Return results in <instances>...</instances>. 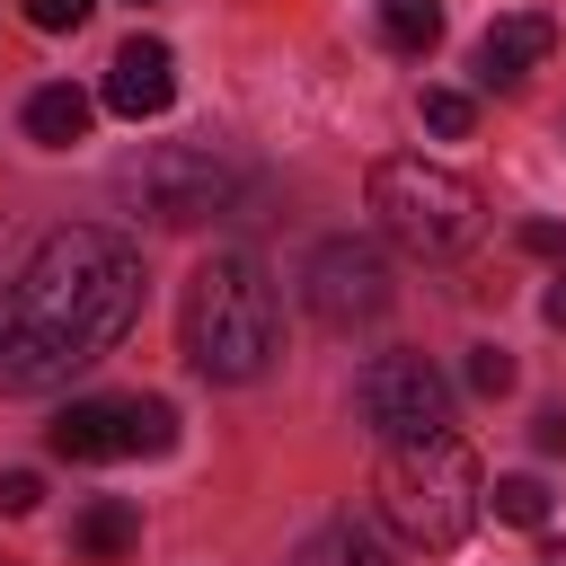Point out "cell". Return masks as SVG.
Returning <instances> with one entry per match:
<instances>
[{
	"label": "cell",
	"instance_id": "obj_11",
	"mask_svg": "<svg viewBox=\"0 0 566 566\" xmlns=\"http://www.w3.org/2000/svg\"><path fill=\"white\" fill-rule=\"evenodd\" d=\"M53 451L62 460H115L124 451V398H71L53 416Z\"/></svg>",
	"mask_w": 566,
	"mask_h": 566
},
{
	"label": "cell",
	"instance_id": "obj_9",
	"mask_svg": "<svg viewBox=\"0 0 566 566\" xmlns=\"http://www.w3.org/2000/svg\"><path fill=\"white\" fill-rule=\"evenodd\" d=\"M548 53H557V18H548V9H513V18H495V27L478 35V80H486V88H522Z\"/></svg>",
	"mask_w": 566,
	"mask_h": 566
},
{
	"label": "cell",
	"instance_id": "obj_15",
	"mask_svg": "<svg viewBox=\"0 0 566 566\" xmlns=\"http://www.w3.org/2000/svg\"><path fill=\"white\" fill-rule=\"evenodd\" d=\"M371 18L398 53H433V35H442V0H371Z\"/></svg>",
	"mask_w": 566,
	"mask_h": 566
},
{
	"label": "cell",
	"instance_id": "obj_1",
	"mask_svg": "<svg viewBox=\"0 0 566 566\" xmlns=\"http://www.w3.org/2000/svg\"><path fill=\"white\" fill-rule=\"evenodd\" d=\"M18 310L97 363V354L133 327V310H142V256H133V239H115V230H97V221L53 230V239L27 256V274H18Z\"/></svg>",
	"mask_w": 566,
	"mask_h": 566
},
{
	"label": "cell",
	"instance_id": "obj_24",
	"mask_svg": "<svg viewBox=\"0 0 566 566\" xmlns=\"http://www.w3.org/2000/svg\"><path fill=\"white\" fill-rule=\"evenodd\" d=\"M539 310H548V327H566V274L548 283V301H539Z\"/></svg>",
	"mask_w": 566,
	"mask_h": 566
},
{
	"label": "cell",
	"instance_id": "obj_20",
	"mask_svg": "<svg viewBox=\"0 0 566 566\" xmlns=\"http://www.w3.org/2000/svg\"><path fill=\"white\" fill-rule=\"evenodd\" d=\"M97 0H27V27H44V35H62V27H80Z\"/></svg>",
	"mask_w": 566,
	"mask_h": 566
},
{
	"label": "cell",
	"instance_id": "obj_8",
	"mask_svg": "<svg viewBox=\"0 0 566 566\" xmlns=\"http://www.w3.org/2000/svg\"><path fill=\"white\" fill-rule=\"evenodd\" d=\"M142 195H150L159 221H203L230 195V159H212V150H159L142 168Z\"/></svg>",
	"mask_w": 566,
	"mask_h": 566
},
{
	"label": "cell",
	"instance_id": "obj_16",
	"mask_svg": "<svg viewBox=\"0 0 566 566\" xmlns=\"http://www.w3.org/2000/svg\"><path fill=\"white\" fill-rule=\"evenodd\" d=\"M177 442V407L168 398H124V451H168Z\"/></svg>",
	"mask_w": 566,
	"mask_h": 566
},
{
	"label": "cell",
	"instance_id": "obj_7",
	"mask_svg": "<svg viewBox=\"0 0 566 566\" xmlns=\"http://www.w3.org/2000/svg\"><path fill=\"white\" fill-rule=\"evenodd\" d=\"M80 363H88L80 345H62L53 327H35V318L18 310V292H0V389H9V398H44V389H62Z\"/></svg>",
	"mask_w": 566,
	"mask_h": 566
},
{
	"label": "cell",
	"instance_id": "obj_19",
	"mask_svg": "<svg viewBox=\"0 0 566 566\" xmlns=\"http://www.w3.org/2000/svg\"><path fill=\"white\" fill-rule=\"evenodd\" d=\"M469 115H478V106H469L460 88H424V124H433V133H469Z\"/></svg>",
	"mask_w": 566,
	"mask_h": 566
},
{
	"label": "cell",
	"instance_id": "obj_4",
	"mask_svg": "<svg viewBox=\"0 0 566 566\" xmlns=\"http://www.w3.org/2000/svg\"><path fill=\"white\" fill-rule=\"evenodd\" d=\"M371 221L416 256H451V248L478 239V186L460 168L424 159V150L416 159H371Z\"/></svg>",
	"mask_w": 566,
	"mask_h": 566
},
{
	"label": "cell",
	"instance_id": "obj_6",
	"mask_svg": "<svg viewBox=\"0 0 566 566\" xmlns=\"http://www.w3.org/2000/svg\"><path fill=\"white\" fill-rule=\"evenodd\" d=\"M301 301L318 327H371L389 310V265L371 239H318L310 248V274H301Z\"/></svg>",
	"mask_w": 566,
	"mask_h": 566
},
{
	"label": "cell",
	"instance_id": "obj_12",
	"mask_svg": "<svg viewBox=\"0 0 566 566\" xmlns=\"http://www.w3.org/2000/svg\"><path fill=\"white\" fill-rule=\"evenodd\" d=\"M71 548H80L88 566H124V557L142 548V513H133L124 495H97V504L71 522Z\"/></svg>",
	"mask_w": 566,
	"mask_h": 566
},
{
	"label": "cell",
	"instance_id": "obj_18",
	"mask_svg": "<svg viewBox=\"0 0 566 566\" xmlns=\"http://www.w3.org/2000/svg\"><path fill=\"white\" fill-rule=\"evenodd\" d=\"M469 389H478V398H504V389H513V354H504V345H478V354H469Z\"/></svg>",
	"mask_w": 566,
	"mask_h": 566
},
{
	"label": "cell",
	"instance_id": "obj_21",
	"mask_svg": "<svg viewBox=\"0 0 566 566\" xmlns=\"http://www.w3.org/2000/svg\"><path fill=\"white\" fill-rule=\"evenodd\" d=\"M35 504H44V478L35 469H9L0 478V513H35Z\"/></svg>",
	"mask_w": 566,
	"mask_h": 566
},
{
	"label": "cell",
	"instance_id": "obj_22",
	"mask_svg": "<svg viewBox=\"0 0 566 566\" xmlns=\"http://www.w3.org/2000/svg\"><path fill=\"white\" fill-rule=\"evenodd\" d=\"M522 248L531 256H566V221H522Z\"/></svg>",
	"mask_w": 566,
	"mask_h": 566
},
{
	"label": "cell",
	"instance_id": "obj_2",
	"mask_svg": "<svg viewBox=\"0 0 566 566\" xmlns=\"http://www.w3.org/2000/svg\"><path fill=\"white\" fill-rule=\"evenodd\" d=\"M177 336H186V363L203 380H256L274 363V292H265V265L248 248L203 256L195 283H186Z\"/></svg>",
	"mask_w": 566,
	"mask_h": 566
},
{
	"label": "cell",
	"instance_id": "obj_14",
	"mask_svg": "<svg viewBox=\"0 0 566 566\" xmlns=\"http://www.w3.org/2000/svg\"><path fill=\"white\" fill-rule=\"evenodd\" d=\"M292 566H398V557H389V539H380L371 522H327Z\"/></svg>",
	"mask_w": 566,
	"mask_h": 566
},
{
	"label": "cell",
	"instance_id": "obj_3",
	"mask_svg": "<svg viewBox=\"0 0 566 566\" xmlns=\"http://www.w3.org/2000/svg\"><path fill=\"white\" fill-rule=\"evenodd\" d=\"M478 460L460 433H424V442H380V513L407 548H460L478 531Z\"/></svg>",
	"mask_w": 566,
	"mask_h": 566
},
{
	"label": "cell",
	"instance_id": "obj_17",
	"mask_svg": "<svg viewBox=\"0 0 566 566\" xmlns=\"http://www.w3.org/2000/svg\"><path fill=\"white\" fill-rule=\"evenodd\" d=\"M486 504H495V522H513V531H539V522H548V486H539V478H495Z\"/></svg>",
	"mask_w": 566,
	"mask_h": 566
},
{
	"label": "cell",
	"instance_id": "obj_10",
	"mask_svg": "<svg viewBox=\"0 0 566 566\" xmlns=\"http://www.w3.org/2000/svg\"><path fill=\"white\" fill-rule=\"evenodd\" d=\"M168 97H177V53L159 44V35H133L115 62H106V106L115 115H168Z\"/></svg>",
	"mask_w": 566,
	"mask_h": 566
},
{
	"label": "cell",
	"instance_id": "obj_5",
	"mask_svg": "<svg viewBox=\"0 0 566 566\" xmlns=\"http://www.w3.org/2000/svg\"><path fill=\"white\" fill-rule=\"evenodd\" d=\"M354 407L380 442H424V433H451V380L424 363V354H371V371L354 380Z\"/></svg>",
	"mask_w": 566,
	"mask_h": 566
},
{
	"label": "cell",
	"instance_id": "obj_23",
	"mask_svg": "<svg viewBox=\"0 0 566 566\" xmlns=\"http://www.w3.org/2000/svg\"><path fill=\"white\" fill-rule=\"evenodd\" d=\"M531 433H539V451H566V407H548V416H539Z\"/></svg>",
	"mask_w": 566,
	"mask_h": 566
},
{
	"label": "cell",
	"instance_id": "obj_13",
	"mask_svg": "<svg viewBox=\"0 0 566 566\" xmlns=\"http://www.w3.org/2000/svg\"><path fill=\"white\" fill-rule=\"evenodd\" d=\"M88 115H97V106H88L71 80H53V88H35V97H27V133H35L44 150H71V142L88 133Z\"/></svg>",
	"mask_w": 566,
	"mask_h": 566
}]
</instances>
